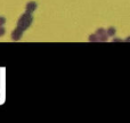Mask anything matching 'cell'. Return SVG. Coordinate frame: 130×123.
<instances>
[{
  "label": "cell",
  "instance_id": "obj_1",
  "mask_svg": "<svg viewBox=\"0 0 130 123\" xmlns=\"http://www.w3.org/2000/svg\"><path fill=\"white\" fill-rule=\"evenodd\" d=\"M32 22H33V17H32L31 13H27L26 11V13H24L20 17V20H18V22H17V27H20L21 30L25 31V30H27L31 26Z\"/></svg>",
  "mask_w": 130,
  "mask_h": 123
},
{
  "label": "cell",
  "instance_id": "obj_3",
  "mask_svg": "<svg viewBox=\"0 0 130 123\" xmlns=\"http://www.w3.org/2000/svg\"><path fill=\"white\" fill-rule=\"evenodd\" d=\"M38 8V5H37V2H34V1H30V2H27L26 4V6H25V9H26V11L27 13H33L36 9Z\"/></svg>",
  "mask_w": 130,
  "mask_h": 123
},
{
  "label": "cell",
  "instance_id": "obj_6",
  "mask_svg": "<svg viewBox=\"0 0 130 123\" xmlns=\"http://www.w3.org/2000/svg\"><path fill=\"white\" fill-rule=\"evenodd\" d=\"M96 34H97L98 37H102V36H105V34H107V33H106V31H105L104 29H98V30L96 31Z\"/></svg>",
  "mask_w": 130,
  "mask_h": 123
},
{
  "label": "cell",
  "instance_id": "obj_5",
  "mask_svg": "<svg viewBox=\"0 0 130 123\" xmlns=\"http://www.w3.org/2000/svg\"><path fill=\"white\" fill-rule=\"evenodd\" d=\"M115 32H117V30H115L114 27H108V29L106 30V33H107L108 37H114Z\"/></svg>",
  "mask_w": 130,
  "mask_h": 123
},
{
  "label": "cell",
  "instance_id": "obj_2",
  "mask_svg": "<svg viewBox=\"0 0 130 123\" xmlns=\"http://www.w3.org/2000/svg\"><path fill=\"white\" fill-rule=\"evenodd\" d=\"M23 32H24V31H23V30H21L20 27H16V29L11 32V39H13L14 41L21 40V38L23 37Z\"/></svg>",
  "mask_w": 130,
  "mask_h": 123
},
{
  "label": "cell",
  "instance_id": "obj_7",
  "mask_svg": "<svg viewBox=\"0 0 130 123\" xmlns=\"http://www.w3.org/2000/svg\"><path fill=\"white\" fill-rule=\"evenodd\" d=\"M5 23H6V18H5V17H0V26H2Z\"/></svg>",
  "mask_w": 130,
  "mask_h": 123
},
{
  "label": "cell",
  "instance_id": "obj_8",
  "mask_svg": "<svg viewBox=\"0 0 130 123\" xmlns=\"http://www.w3.org/2000/svg\"><path fill=\"white\" fill-rule=\"evenodd\" d=\"M5 32H6V30H5L2 26H0V37L5 36Z\"/></svg>",
  "mask_w": 130,
  "mask_h": 123
},
{
  "label": "cell",
  "instance_id": "obj_4",
  "mask_svg": "<svg viewBox=\"0 0 130 123\" xmlns=\"http://www.w3.org/2000/svg\"><path fill=\"white\" fill-rule=\"evenodd\" d=\"M88 40H89L90 42H98V41H99V37L97 36L96 33H95V34H91V36L88 38Z\"/></svg>",
  "mask_w": 130,
  "mask_h": 123
},
{
  "label": "cell",
  "instance_id": "obj_9",
  "mask_svg": "<svg viewBox=\"0 0 130 123\" xmlns=\"http://www.w3.org/2000/svg\"><path fill=\"white\" fill-rule=\"evenodd\" d=\"M113 41H114V42H120L121 40H120V39H113Z\"/></svg>",
  "mask_w": 130,
  "mask_h": 123
}]
</instances>
